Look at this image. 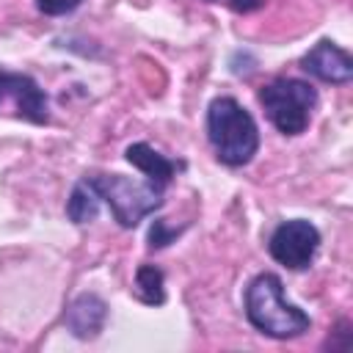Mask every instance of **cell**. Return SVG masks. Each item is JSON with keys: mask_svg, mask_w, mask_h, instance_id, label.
Here are the masks:
<instances>
[{"mask_svg": "<svg viewBox=\"0 0 353 353\" xmlns=\"http://www.w3.org/2000/svg\"><path fill=\"white\" fill-rule=\"evenodd\" d=\"M248 323L273 339H295L312 328V317L284 298V284L276 273H256L243 295Z\"/></svg>", "mask_w": 353, "mask_h": 353, "instance_id": "6da1fadb", "label": "cell"}, {"mask_svg": "<svg viewBox=\"0 0 353 353\" xmlns=\"http://www.w3.org/2000/svg\"><path fill=\"white\" fill-rule=\"evenodd\" d=\"M210 3H223L237 14H248V11H256L265 6V0H210Z\"/></svg>", "mask_w": 353, "mask_h": 353, "instance_id": "5bb4252c", "label": "cell"}, {"mask_svg": "<svg viewBox=\"0 0 353 353\" xmlns=\"http://www.w3.org/2000/svg\"><path fill=\"white\" fill-rule=\"evenodd\" d=\"M99 204H102V201H99V196H97L91 179L83 176V179L72 188V193H69L66 215H69L72 223H91V221L99 215Z\"/></svg>", "mask_w": 353, "mask_h": 353, "instance_id": "30bf717a", "label": "cell"}, {"mask_svg": "<svg viewBox=\"0 0 353 353\" xmlns=\"http://www.w3.org/2000/svg\"><path fill=\"white\" fill-rule=\"evenodd\" d=\"M207 141L218 163L240 168L259 152V127L234 97H215L207 105Z\"/></svg>", "mask_w": 353, "mask_h": 353, "instance_id": "7a4b0ae2", "label": "cell"}, {"mask_svg": "<svg viewBox=\"0 0 353 353\" xmlns=\"http://www.w3.org/2000/svg\"><path fill=\"white\" fill-rule=\"evenodd\" d=\"M301 69L306 74H312L314 80L331 83V85H345V83L353 80V58H350V52L342 50L331 39H320L301 58Z\"/></svg>", "mask_w": 353, "mask_h": 353, "instance_id": "52a82bcc", "label": "cell"}, {"mask_svg": "<svg viewBox=\"0 0 353 353\" xmlns=\"http://www.w3.org/2000/svg\"><path fill=\"white\" fill-rule=\"evenodd\" d=\"M317 248H320V232L312 221L306 218H290V221H281L270 240H268V251L270 256L290 268V270H306L314 256H317Z\"/></svg>", "mask_w": 353, "mask_h": 353, "instance_id": "5b68a950", "label": "cell"}, {"mask_svg": "<svg viewBox=\"0 0 353 353\" xmlns=\"http://www.w3.org/2000/svg\"><path fill=\"white\" fill-rule=\"evenodd\" d=\"M259 105L281 135H301L317 108V91L298 77H276L259 88Z\"/></svg>", "mask_w": 353, "mask_h": 353, "instance_id": "3957f363", "label": "cell"}, {"mask_svg": "<svg viewBox=\"0 0 353 353\" xmlns=\"http://www.w3.org/2000/svg\"><path fill=\"white\" fill-rule=\"evenodd\" d=\"M6 97L14 102L19 119H28L30 124H47L50 121L47 94H44V88L30 74L0 69V102Z\"/></svg>", "mask_w": 353, "mask_h": 353, "instance_id": "8992f818", "label": "cell"}, {"mask_svg": "<svg viewBox=\"0 0 353 353\" xmlns=\"http://www.w3.org/2000/svg\"><path fill=\"white\" fill-rule=\"evenodd\" d=\"M132 292L141 303L146 306H160L165 303V276L157 265H141L135 270V284Z\"/></svg>", "mask_w": 353, "mask_h": 353, "instance_id": "8fae6325", "label": "cell"}, {"mask_svg": "<svg viewBox=\"0 0 353 353\" xmlns=\"http://www.w3.org/2000/svg\"><path fill=\"white\" fill-rule=\"evenodd\" d=\"M179 232H182V229H171L163 218L152 221V226H149V248H163V245H168L171 240H176Z\"/></svg>", "mask_w": 353, "mask_h": 353, "instance_id": "7c38bea8", "label": "cell"}, {"mask_svg": "<svg viewBox=\"0 0 353 353\" xmlns=\"http://www.w3.org/2000/svg\"><path fill=\"white\" fill-rule=\"evenodd\" d=\"M105 320H108V303H105L99 295H94V292L77 295V298L69 303L66 314H63L66 328H69L72 336H77V339H94V336L102 331Z\"/></svg>", "mask_w": 353, "mask_h": 353, "instance_id": "9c48e42d", "label": "cell"}, {"mask_svg": "<svg viewBox=\"0 0 353 353\" xmlns=\"http://www.w3.org/2000/svg\"><path fill=\"white\" fill-rule=\"evenodd\" d=\"M83 0H36V8L44 14V17H63V14H72Z\"/></svg>", "mask_w": 353, "mask_h": 353, "instance_id": "4fadbf2b", "label": "cell"}, {"mask_svg": "<svg viewBox=\"0 0 353 353\" xmlns=\"http://www.w3.org/2000/svg\"><path fill=\"white\" fill-rule=\"evenodd\" d=\"M124 157H127V163L135 165L152 185H157V188H163V190H165V185L185 168V160L165 157V154H160L154 146H149L146 141L130 143V146L124 149Z\"/></svg>", "mask_w": 353, "mask_h": 353, "instance_id": "ba28073f", "label": "cell"}, {"mask_svg": "<svg viewBox=\"0 0 353 353\" xmlns=\"http://www.w3.org/2000/svg\"><path fill=\"white\" fill-rule=\"evenodd\" d=\"M99 196L110 207V215L116 218L119 226L132 229L138 226L146 215L163 207V188L146 182H132L121 174H85Z\"/></svg>", "mask_w": 353, "mask_h": 353, "instance_id": "277c9868", "label": "cell"}]
</instances>
